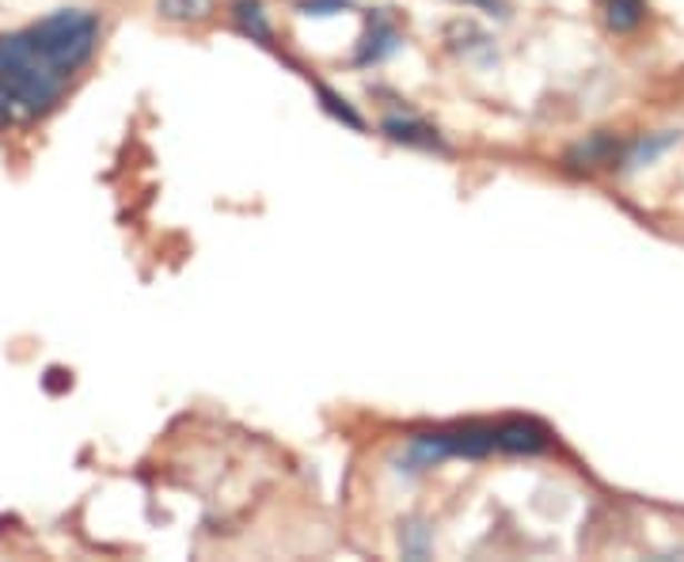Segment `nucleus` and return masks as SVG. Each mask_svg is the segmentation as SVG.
Segmentation results:
<instances>
[{"instance_id": "nucleus-1", "label": "nucleus", "mask_w": 684, "mask_h": 562, "mask_svg": "<svg viewBox=\"0 0 684 562\" xmlns=\"http://www.w3.org/2000/svg\"><path fill=\"white\" fill-rule=\"evenodd\" d=\"M66 80L31 31L0 39V122H31L46 114L66 92Z\"/></svg>"}, {"instance_id": "nucleus-2", "label": "nucleus", "mask_w": 684, "mask_h": 562, "mask_svg": "<svg viewBox=\"0 0 684 562\" xmlns=\"http://www.w3.org/2000/svg\"><path fill=\"white\" fill-rule=\"evenodd\" d=\"M31 39L39 42V50L53 61L66 77H72L80 66H88L99 42V20L80 8H66V12L46 16L42 23L31 27Z\"/></svg>"}, {"instance_id": "nucleus-3", "label": "nucleus", "mask_w": 684, "mask_h": 562, "mask_svg": "<svg viewBox=\"0 0 684 562\" xmlns=\"http://www.w3.org/2000/svg\"><path fill=\"white\" fill-rule=\"evenodd\" d=\"M498 452L506 456H541L552 449V430L536 419H502L495 422Z\"/></svg>"}, {"instance_id": "nucleus-4", "label": "nucleus", "mask_w": 684, "mask_h": 562, "mask_svg": "<svg viewBox=\"0 0 684 562\" xmlns=\"http://www.w3.org/2000/svg\"><path fill=\"white\" fill-rule=\"evenodd\" d=\"M380 130H385V138H388V141L407 144V149L449 152V144L442 141V133H437L430 122H423V118H415V114H388L385 122H380Z\"/></svg>"}, {"instance_id": "nucleus-5", "label": "nucleus", "mask_w": 684, "mask_h": 562, "mask_svg": "<svg viewBox=\"0 0 684 562\" xmlns=\"http://www.w3.org/2000/svg\"><path fill=\"white\" fill-rule=\"evenodd\" d=\"M616 157H619V141L608 138V133H593L589 141L574 144L567 152V164L571 168H608V164H616Z\"/></svg>"}, {"instance_id": "nucleus-6", "label": "nucleus", "mask_w": 684, "mask_h": 562, "mask_svg": "<svg viewBox=\"0 0 684 562\" xmlns=\"http://www.w3.org/2000/svg\"><path fill=\"white\" fill-rule=\"evenodd\" d=\"M232 20L240 27L248 39L262 42V47H270V23H267V12H262L259 0H236L232 4Z\"/></svg>"}, {"instance_id": "nucleus-7", "label": "nucleus", "mask_w": 684, "mask_h": 562, "mask_svg": "<svg viewBox=\"0 0 684 562\" xmlns=\"http://www.w3.org/2000/svg\"><path fill=\"white\" fill-rule=\"evenodd\" d=\"M157 12L168 23H202L214 16V0H157Z\"/></svg>"}, {"instance_id": "nucleus-8", "label": "nucleus", "mask_w": 684, "mask_h": 562, "mask_svg": "<svg viewBox=\"0 0 684 562\" xmlns=\"http://www.w3.org/2000/svg\"><path fill=\"white\" fill-rule=\"evenodd\" d=\"M646 4L643 0H605V23L613 27L616 34H627L643 23Z\"/></svg>"}, {"instance_id": "nucleus-9", "label": "nucleus", "mask_w": 684, "mask_h": 562, "mask_svg": "<svg viewBox=\"0 0 684 562\" xmlns=\"http://www.w3.org/2000/svg\"><path fill=\"white\" fill-rule=\"evenodd\" d=\"M681 141V133H673V130H665V133H658V138H651V141H638L632 152H627L624 157V164L627 168H643V164H651V160H658L665 149H670V144H677Z\"/></svg>"}, {"instance_id": "nucleus-10", "label": "nucleus", "mask_w": 684, "mask_h": 562, "mask_svg": "<svg viewBox=\"0 0 684 562\" xmlns=\"http://www.w3.org/2000/svg\"><path fill=\"white\" fill-rule=\"evenodd\" d=\"M316 92H319V99H324V111H327V114H335V118H339V122L350 126V130H365L361 114L354 111V107L346 103V99H339V96L331 92V88H324V84H319Z\"/></svg>"}]
</instances>
